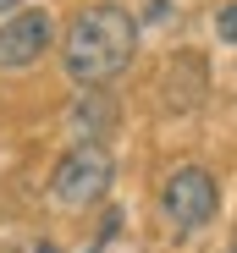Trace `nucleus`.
I'll return each mask as SVG.
<instances>
[{
    "instance_id": "f257e3e1",
    "label": "nucleus",
    "mask_w": 237,
    "mask_h": 253,
    "mask_svg": "<svg viewBox=\"0 0 237 253\" xmlns=\"http://www.w3.org/2000/svg\"><path fill=\"white\" fill-rule=\"evenodd\" d=\"M133 50H138L133 11L116 6V0H99V6H83L72 17L61 39V66L77 88H105L110 77H122L133 66Z\"/></svg>"
},
{
    "instance_id": "f03ea898",
    "label": "nucleus",
    "mask_w": 237,
    "mask_h": 253,
    "mask_svg": "<svg viewBox=\"0 0 237 253\" xmlns=\"http://www.w3.org/2000/svg\"><path fill=\"white\" fill-rule=\"evenodd\" d=\"M215 209H221V187H215V176L204 171V165H177V171L166 176V187H160V215H166V226L171 231H204L210 220H215Z\"/></svg>"
},
{
    "instance_id": "7ed1b4c3",
    "label": "nucleus",
    "mask_w": 237,
    "mask_h": 253,
    "mask_svg": "<svg viewBox=\"0 0 237 253\" xmlns=\"http://www.w3.org/2000/svg\"><path fill=\"white\" fill-rule=\"evenodd\" d=\"M116 182V160L105 154V143H77L61 165H55V176H50V198L61 209H89L110 193Z\"/></svg>"
},
{
    "instance_id": "20e7f679",
    "label": "nucleus",
    "mask_w": 237,
    "mask_h": 253,
    "mask_svg": "<svg viewBox=\"0 0 237 253\" xmlns=\"http://www.w3.org/2000/svg\"><path fill=\"white\" fill-rule=\"evenodd\" d=\"M55 44V22H50V11H11L6 22H0V72H22V66H33L39 55H45Z\"/></svg>"
},
{
    "instance_id": "39448f33",
    "label": "nucleus",
    "mask_w": 237,
    "mask_h": 253,
    "mask_svg": "<svg viewBox=\"0 0 237 253\" xmlns=\"http://www.w3.org/2000/svg\"><path fill=\"white\" fill-rule=\"evenodd\" d=\"M116 121H122V110H116V99L105 88H83L72 99V110H66V126H72L77 143H105L116 132Z\"/></svg>"
},
{
    "instance_id": "423d86ee",
    "label": "nucleus",
    "mask_w": 237,
    "mask_h": 253,
    "mask_svg": "<svg viewBox=\"0 0 237 253\" xmlns=\"http://www.w3.org/2000/svg\"><path fill=\"white\" fill-rule=\"evenodd\" d=\"M215 33L226 39V44H237V0H232V6H221V11H215Z\"/></svg>"
},
{
    "instance_id": "0eeeda50",
    "label": "nucleus",
    "mask_w": 237,
    "mask_h": 253,
    "mask_svg": "<svg viewBox=\"0 0 237 253\" xmlns=\"http://www.w3.org/2000/svg\"><path fill=\"white\" fill-rule=\"evenodd\" d=\"M22 6V0H0V17H6V11H17Z\"/></svg>"
},
{
    "instance_id": "6e6552de",
    "label": "nucleus",
    "mask_w": 237,
    "mask_h": 253,
    "mask_svg": "<svg viewBox=\"0 0 237 253\" xmlns=\"http://www.w3.org/2000/svg\"><path fill=\"white\" fill-rule=\"evenodd\" d=\"M33 253H55V248H50V242H39V248H33Z\"/></svg>"
},
{
    "instance_id": "1a4fd4ad",
    "label": "nucleus",
    "mask_w": 237,
    "mask_h": 253,
    "mask_svg": "<svg viewBox=\"0 0 237 253\" xmlns=\"http://www.w3.org/2000/svg\"><path fill=\"white\" fill-rule=\"evenodd\" d=\"M232 253H237V242H232Z\"/></svg>"
}]
</instances>
